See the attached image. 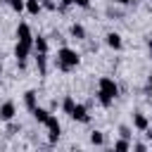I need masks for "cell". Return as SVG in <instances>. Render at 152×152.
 Instances as JSON below:
<instances>
[{"label":"cell","mask_w":152,"mask_h":152,"mask_svg":"<svg viewBox=\"0 0 152 152\" xmlns=\"http://www.w3.org/2000/svg\"><path fill=\"white\" fill-rule=\"evenodd\" d=\"M71 152H83V150H71Z\"/></svg>","instance_id":"31"},{"label":"cell","mask_w":152,"mask_h":152,"mask_svg":"<svg viewBox=\"0 0 152 152\" xmlns=\"http://www.w3.org/2000/svg\"><path fill=\"white\" fill-rule=\"evenodd\" d=\"M45 128H48V140L55 145V142L59 140V135H62V124H59V119H57L55 114H50L48 121H45Z\"/></svg>","instance_id":"3"},{"label":"cell","mask_w":152,"mask_h":152,"mask_svg":"<svg viewBox=\"0 0 152 152\" xmlns=\"http://www.w3.org/2000/svg\"><path fill=\"white\" fill-rule=\"evenodd\" d=\"M40 5H43V10H50V12H55V10H57L55 0H40Z\"/></svg>","instance_id":"20"},{"label":"cell","mask_w":152,"mask_h":152,"mask_svg":"<svg viewBox=\"0 0 152 152\" xmlns=\"http://www.w3.org/2000/svg\"><path fill=\"white\" fill-rule=\"evenodd\" d=\"M114 152H131V140H126V138H119V140H114Z\"/></svg>","instance_id":"15"},{"label":"cell","mask_w":152,"mask_h":152,"mask_svg":"<svg viewBox=\"0 0 152 152\" xmlns=\"http://www.w3.org/2000/svg\"><path fill=\"white\" fill-rule=\"evenodd\" d=\"M131 2H140V0H128V5H131Z\"/></svg>","instance_id":"29"},{"label":"cell","mask_w":152,"mask_h":152,"mask_svg":"<svg viewBox=\"0 0 152 152\" xmlns=\"http://www.w3.org/2000/svg\"><path fill=\"white\" fill-rule=\"evenodd\" d=\"M90 145H95V147L104 145V133L102 131H90Z\"/></svg>","instance_id":"17"},{"label":"cell","mask_w":152,"mask_h":152,"mask_svg":"<svg viewBox=\"0 0 152 152\" xmlns=\"http://www.w3.org/2000/svg\"><path fill=\"white\" fill-rule=\"evenodd\" d=\"M14 116H17V104H14L12 100L2 102V104H0V121H5V124H7V121H12Z\"/></svg>","instance_id":"5"},{"label":"cell","mask_w":152,"mask_h":152,"mask_svg":"<svg viewBox=\"0 0 152 152\" xmlns=\"http://www.w3.org/2000/svg\"><path fill=\"white\" fill-rule=\"evenodd\" d=\"M74 5H76V7H83V10H88V7H90V0H74Z\"/></svg>","instance_id":"22"},{"label":"cell","mask_w":152,"mask_h":152,"mask_svg":"<svg viewBox=\"0 0 152 152\" xmlns=\"http://www.w3.org/2000/svg\"><path fill=\"white\" fill-rule=\"evenodd\" d=\"M24 10L28 12V14H40V10H43V5H40V0H24Z\"/></svg>","instance_id":"12"},{"label":"cell","mask_w":152,"mask_h":152,"mask_svg":"<svg viewBox=\"0 0 152 152\" xmlns=\"http://www.w3.org/2000/svg\"><path fill=\"white\" fill-rule=\"evenodd\" d=\"M74 121H78V124H88L90 121V114H88V107L86 104H74V109H71V114H69Z\"/></svg>","instance_id":"4"},{"label":"cell","mask_w":152,"mask_h":152,"mask_svg":"<svg viewBox=\"0 0 152 152\" xmlns=\"http://www.w3.org/2000/svg\"><path fill=\"white\" fill-rule=\"evenodd\" d=\"M142 133H145V138H147V140H152V126H147Z\"/></svg>","instance_id":"24"},{"label":"cell","mask_w":152,"mask_h":152,"mask_svg":"<svg viewBox=\"0 0 152 152\" xmlns=\"http://www.w3.org/2000/svg\"><path fill=\"white\" fill-rule=\"evenodd\" d=\"M24 104H26L28 112L36 109V107H38V93H36V90H26V93H24Z\"/></svg>","instance_id":"10"},{"label":"cell","mask_w":152,"mask_h":152,"mask_svg":"<svg viewBox=\"0 0 152 152\" xmlns=\"http://www.w3.org/2000/svg\"><path fill=\"white\" fill-rule=\"evenodd\" d=\"M71 36L76 38V40H86V28H83V24H71Z\"/></svg>","instance_id":"16"},{"label":"cell","mask_w":152,"mask_h":152,"mask_svg":"<svg viewBox=\"0 0 152 152\" xmlns=\"http://www.w3.org/2000/svg\"><path fill=\"white\" fill-rule=\"evenodd\" d=\"M147 126H150L147 114H142V112H133V128H135V131H145Z\"/></svg>","instance_id":"9"},{"label":"cell","mask_w":152,"mask_h":152,"mask_svg":"<svg viewBox=\"0 0 152 152\" xmlns=\"http://www.w3.org/2000/svg\"><path fill=\"white\" fill-rule=\"evenodd\" d=\"M0 76H2V62H0Z\"/></svg>","instance_id":"30"},{"label":"cell","mask_w":152,"mask_h":152,"mask_svg":"<svg viewBox=\"0 0 152 152\" xmlns=\"http://www.w3.org/2000/svg\"><path fill=\"white\" fill-rule=\"evenodd\" d=\"M74 104H76V100H74V95H64V100L59 102V107H62V112H64V114H71V109H74Z\"/></svg>","instance_id":"14"},{"label":"cell","mask_w":152,"mask_h":152,"mask_svg":"<svg viewBox=\"0 0 152 152\" xmlns=\"http://www.w3.org/2000/svg\"><path fill=\"white\" fill-rule=\"evenodd\" d=\"M150 109H152V100H150Z\"/></svg>","instance_id":"32"},{"label":"cell","mask_w":152,"mask_h":152,"mask_svg":"<svg viewBox=\"0 0 152 152\" xmlns=\"http://www.w3.org/2000/svg\"><path fill=\"white\" fill-rule=\"evenodd\" d=\"M50 45H48V38L45 36H33V52L36 55H48Z\"/></svg>","instance_id":"7"},{"label":"cell","mask_w":152,"mask_h":152,"mask_svg":"<svg viewBox=\"0 0 152 152\" xmlns=\"http://www.w3.org/2000/svg\"><path fill=\"white\" fill-rule=\"evenodd\" d=\"M104 152H114V147H107V150H104Z\"/></svg>","instance_id":"28"},{"label":"cell","mask_w":152,"mask_h":152,"mask_svg":"<svg viewBox=\"0 0 152 152\" xmlns=\"http://www.w3.org/2000/svg\"><path fill=\"white\" fill-rule=\"evenodd\" d=\"M36 66H38V74L45 76L48 74V55H36Z\"/></svg>","instance_id":"13"},{"label":"cell","mask_w":152,"mask_h":152,"mask_svg":"<svg viewBox=\"0 0 152 152\" xmlns=\"http://www.w3.org/2000/svg\"><path fill=\"white\" fill-rule=\"evenodd\" d=\"M17 40L19 43H33V33H31V26L26 21H21L17 26Z\"/></svg>","instance_id":"6"},{"label":"cell","mask_w":152,"mask_h":152,"mask_svg":"<svg viewBox=\"0 0 152 152\" xmlns=\"http://www.w3.org/2000/svg\"><path fill=\"white\" fill-rule=\"evenodd\" d=\"M116 2H121V5H128V0H116Z\"/></svg>","instance_id":"27"},{"label":"cell","mask_w":152,"mask_h":152,"mask_svg":"<svg viewBox=\"0 0 152 152\" xmlns=\"http://www.w3.org/2000/svg\"><path fill=\"white\" fill-rule=\"evenodd\" d=\"M71 5H74V0H59V5H57V10H59V12H64V10H69Z\"/></svg>","instance_id":"21"},{"label":"cell","mask_w":152,"mask_h":152,"mask_svg":"<svg viewBox=\"0 0 152 152\" xmlns=\"http://www.w3.org/2000/svg\"><path fill=\"white\" fill-rule=\"evenodd\" d=\"M104 43H107V48H112V50H121V48H124V38H121L119 33H114V31L104 36Z\"/></svg>","instance_id":"8"},{"label":"cell","mask_w":152,"mask_h":152,"mask_svg":"<svg viewBox=\"0 0 152 152\" xmlns=\"http://www.w3.org/2000/svg\"><path fill=\"white\" fill-rule=\"evenodd\" d=\"M133 152H147L145 142H135V145H133Z\"/></svg>","instance_id":"23"},{"label":"cell","mask_w":152,"mask_h":152,"mask_svg":"<svg viewBox=\"0 0 152 152\" xmlns=\"http://www.w3.org/2000/svg\"><path fill=\"white\" fill-rule=\"evenodd\" d=\"M7 5H10L14 12H24V0H7Z\"/></svg>","instance_id":"18"},{"label":"cell","mask_w":152,"mask_h":152,"mask_svg":"<svg viewBox=\"0 0 152 152\" xmlns=\"http://www.w3.org/2000/svg\"><path fill=\"white\" fill-rule=\"evenodd\" d=\"M2 2H7V0H2Z\"/></svg>","instance_id":"33"},{"label":"cell","mask_w":152,"mask_h":152,"mask_svg":"<svg viewBox=\"0 0 152 152\" xmlns=\"http://www.w3.org/2000/svg\"><path fill=\"white\" fill-rule=\"evenodd\" d=\"M116 97H119V83L109 76H102L97 81V102L102 107H112Z\"/></svg>","instance_id":"1"},{"label":"cell","mask_w":152,"mask_h":152,"mask_svg":"<svg viewBox=\"0 0 152 152\" xmlns=\"http://www.w3.org/2000/svg\"><path fill=\"white\" fill-rule=\"evenodd\" d=\"M147 48H150V50H152V38H147Z\"/></svg>","instance_id":"26"},{"label":"cell","mask_w":152,"mask_h":152,"mask_svg":"<svg viewBox=\"0 0 152 152\" xmlns=\"http://www.w3.org/2000/svg\"><path fill=\"white\" fill-rule=\"evenodd\" d=\"M147 93H150V95H152V74H150V76H147Z\"/></svg>","instance_id":"25"},{"label":"cell","mask_w":152,"mask_h":152,"mask_svg":"<svg viewBox=\"0 0 152 152\" xmlns=\"http://www.w3.org/2000/svg\"><path fill=\"white\" fill-rule=\"evenodd\" d=\"M31 114H33V119L38 121V124H43L45 126V121H48V116L52 114L50 109H45V107H36V109H31Z\"/></svg>","instance_id":"11"},{"label":"cell","mask_w":152,"mask_h":152,"mask_svg":"<svg viewBox=\"0 0 152 152\" xmlns=\"http://www.w3.org/2000/svg\"><path fill=\"white\" fill-rule=\"evenodd\" d=\"M119 135H121V138H126V140H131V138H133L131 126H119Z\"/></svg>","instance_id":"19"},{"label":"cell","mask_w":152,"mask_h":152,"mask_svg":"<svg viewBox=\"0 0 152 152\" xmlns=\"http://www.w3.org/2000/svg\"><path fill=\"white\" fill-rule=\"evenodd\" d=\"M57 69L59 71H71V69H76L78 64H81V55L74 50V48H59L57 50Z\"/></svg>","instance_id":"2"}]
</instances>
